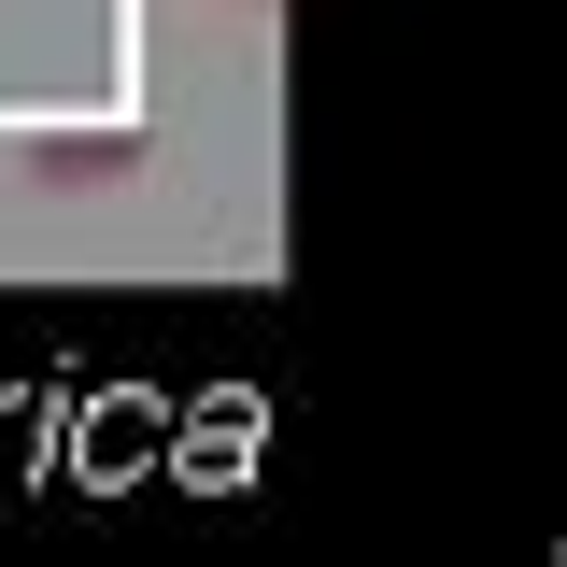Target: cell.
<instances>
[{"label": "cell", "instance_id": "2", "mask_svg": "<svg viewBox=\"0 0 567 567\" xmlns=\"http://www.w3.org/2000/svg\"><path fill=\"white\" fill-rule=\"evenodd\" d=\"M256 14H270V0H256Z\"/></svg>", "mask_w": 567, "mask_h": 567}, {"label": "cell", "instance_id": "1", "mask_svg": "<svg viewBox=\"0 0 567 567\" xmlns=\"http://www.w3.org/2000/svg\"><path fill=\"white\" fill-rule=\"evenodd\" d=\"M142 156H156V128H43L29 142V185L43 199H100V185H128Z\"/></svg>", "mask_w": 567, "mask_h": 567}]
</instances>
